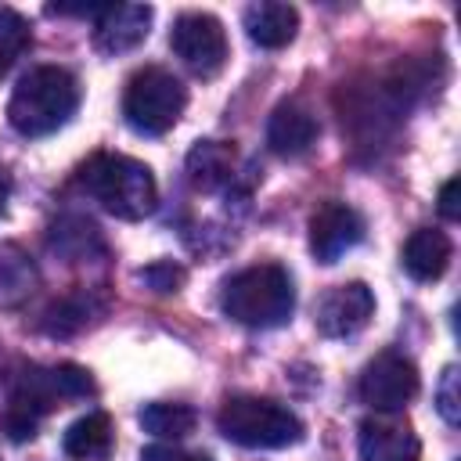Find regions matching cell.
Listing matches in <instances>:
<instances>
[{"label": "cell", "mask_w": 461, "mask_h": 461, "mask_svg": "<svg viewBox=\"0 0 461 461\" xmlns=\"http://www.w3.org/2000/svg\"><path fill=\"white\" fill-rule=\"evenodd\" d=\"M187 104V86L162 65H144L126 79L122 94V115L133 133L140 137H162L176 126Z\"/></svg>", "instance_id": "5"}, {"label": "cell", "mask_w": 461, "mask_h": 461, "mask_svg": "<svg viewBox=\"0 0 461 461\" xmlns=\"http://www.w3.org/2000/svg\"><path fill=\"white\" fill-rule=\"evenodd\" d=\"M375 313V295L364 281H349V285H335L331 292L321 295L317 310H313V321H317V331L328 335V339H346V335H357Z\"/></svg>", "instance_id": "9"}, {"label": "cell", "mask_w": 461, "mask_h": 461, "mask_svg": "<svg viewBox=\"0 0 461 461\" xmlns=\"http://www.w3.org/2000/svg\"><path fill=\"white\" fill-rule=\"evenodd\" d=\"M151 292H162V295H169V292H180V285H184V267H176V263H169V259H162V263H151V267H144L140 274H137Z\"/></svg>", "instance_id": "24"}, {"label": "cell", "mask_w": 461, "mask_h": 461, "mask_svg": "<svg viewBox=\"0 0 461 461\" xmlns=\"http://www.w3.org/2000/svg\"><path fill=\"white\" fill-rule=\"evenodd\" d=\"M29 43H32L29 22H25L14 7H0V79H4L7 68L29 50Z\"/></svg>", "instance_id": "22"}, {"label": "cell", "mask_w": 461, "mask_h": 461, "mask_svg": "<svg viewBox=\"0 0 461 461\" xmlns=\"http://www.w3.org/2000/svg\"><path fill=\"white\" fill-rule=\"evenodd\" d=\"M50 249L76 263V259H86L90 252H104V241L86 216H61L50 227Z\"/></svg>", "instance_id": "19"}, {"label": "cell", "mask_w": 461, "mask_h": 461, "mask_svg": "<svg viewBox=\"0 0 461 461\" xmlns=\"http://www.w3.org/2000/svg\"><path fill=\"white\" fill-rule=\"evenodd\" d=\"M4 198H7V184L0 180V212H4Z\"/></svg>", "instance_id": "28"}, {"label": "cell", "mask_w": 461, "mask_h": 461, "mask_svg": "<svg viewBox=\"0 0 461 461\" xmlns=\"http://www.w3.org/2000/svg\"><path fill=\"white\" fill-rule=\"evenodd\" d=\"M101 306H104V303H101L94 292H68V295H61L58 303L47 306V313H43V331H47V335H58V339L76 335L79 328L90 324L94 313H101Z\"/></svg>", "instance_id": "18"}, {"label": "cell", "mask_w": 461, "mask_h": 461, "mask_svg": "<svg viewBox=\"0 0 461 461\" xmlns=\"http://www.w3.org/2000/svg\"><path fill=\"white\" fill-rule=\"evenodd\" d=\"M220 432L245 450H281L303 439V421L277 400L230 396L216 414Z\"/></svg>", "instance_id": "4"}, {"label": "cell", "mask_w": 461, "mask_h": 461, "mask_svg": "<svg viewBox=\"0 0 461 461\" xmlns=\"http://www.w3.org/2000/svg\"><path fill=\"white\" fill-rule=\"evenodd\" d=\"M58 400H61V393H58L50 371L25 367V371L18 375V382H14L11 403H7V411H4V432H7V439H14V443L32 439L40 418H43Z\"/></svg>", "instance_id": "8"}, {"label": "cell", "mask_w": 461, "mask_h": 461, "mask_svg": "<svg viewBox=\"0 0 461 461\" xmlns=\"http://www.w3.org/2000/svg\"><path fill=\"white\" fill-rule=\"evenodd\" d=\"M79 108V83L61 65L29 68L7 101V122L22 137H47L61 130Z\"/></svg>", "instance_id": "1"}, {"label": "cell", "mask_w": 461, "mask_h": 461, "mask_svg": "<svg viewBox=\"0 0 461 461\" xmlns=\"http://www.w3.org/2000/svg\"><path fill=\"white\" fill-rule=\"evenodd\" d=\"M148 25H151L148 4H108L94 25V47L101 54H126L137 43H144Z\"/></svg>", "instance_id": "12"}, {"label": "cell", "mask_w": 461, "mask_h": 461, "mask_svg": "<svg viewBox=\"0 0 461 461\" xmlns=\"http://www.w3.org/2000/svg\"><path fill=\"white\" fill-rule=\"evenodd\" d=\"M317 137H321L317 119H313L303 104H295V101L277 104V108L270 112V119H267V148H270L274 155L295 158V155L310 151V148L317 144Z\"/></svg>", "instance_id": "13"}, {"label": "cell", "mask_w": 461, "mask_h": 461, "mask_svg": "<svg viewBox=\"0 0 461 461\" xmlns=\"http://www.w3.org/2000/svg\"><path fill=\"white\" fill-rule=\"evenodd\" d=\"M450 252H454V245H450V238H447L443 230H436V227H418V230L407 238L400 263H403V270H407L414 281H436V277H443V270L450 267Z\"/></svg>", "instance_id": "15"}, {"label": "cell", "mask_w": 461, "mask_h": 461, "mask_svg": "<svg viewBox=\"0 0 461 461\" xmlns=\"http://www.w3.org/2000/svg\"><path fill=\"white\" fill-rule=\"evenodd\" d=\"M169 47L173 54L202 79H212L227 65V32L216 14L205 11H184L173 18L169 29Z\"/></svg>", "instance_id": "6"}, {"label": "cell", "mask_w": 461, "mask_h": 461, "mask_svg": "<svg viewBox=\"0 0 461 461\" xmlns=\"http://www.w3.org/2000/svg\"><path fill=\"white\" fill-rule=\"evenodd\" d=\"M421 439L418 432L389 414L360 421V461H418Z\"/></svg>", "instance_id": "11"}, {"label": "cell", "mask_w": 461, "mask_h": 461, "mask_svg": "<svg viewBox=\"0 0 461 461\" xmlns=\"http://www.w3.org/2000/svg\"><path fill=\"white\" fill-rule=\"evenodd\" d=\"M36 288V267L25 252L4 249L0 252V306H18Z\"/></svg>", "instance_id": "20"}, {"label": "cell", "mask_w": 461, "mask_h": 461, "mask_svg": "<svg viewBox=\"0 0 461 461\" xmlns=\"http://www.w3.org/2000/svg\"><path fill=\"white\" fill-rule=\"evenodd\" d=\"M418 367L400 357V353H378L364 375H360V400L382 414H393V411H403L414 396H418Z\"/></svg>", "instance_id": "7"}, {"label": "cell", "mask_w": 461, "mask_h": 461, "mask_svg": "<svg viewBox=\"0 0 461 461\" xmlns=\"http://www.w3.org/2000/svg\"><path fill=\"white\" fill-rule=\"evenodd\" d=\"M364 241V216L346 202H324L310 220V252L321 263H339Z\"/></svg>", "instance_id": "10"}, {"label": "cell", "mask_w": 461, "mask_h": 461, "mask_svg": "<svg viewBox=\"0 0 461 461\" xmlns=\"http://www.w3.org/2000/svg\"><path fill=\"white\" fill-rule=\"evenodd\" d=\"M457 191H461V180H457V176H450V180L439 187V216H443V220H457V216H461Z\"/></svg>", "instance_id": "27"}, {"label": "cell", "mask_w": 461, "mask_h": 461, "mask_svg": "<svg viewBox=\"0 0 461 461\" xmlns=\"http://www.w3.org/2000/svg\"><path fill=\"white\" fill-rule=\"evenodd\" d=\"M140 461H209L205 454H191V450H180L173 443H151L140 450Z\"/></svg>", "instance_id": "26"}, {"label": "cell", "mask_w": 461, "mask_h": 461, "mask_svg": "<svg viewBox=\"0 0 461 461\" xmlns=\"http://www.w3.org/2000/svg\"><path fill=\"white\" fill-rule=\"evenodd\" d=\"M194 411L187 403H148L140 411V425L144 432L158 436V439H184L194 429Z\"/></svg>", "instance_id": "21"}, {"label": "cell", "mask_w": 461, "mask_h": 461, "mask_svg": "<svg viewBox=\"0 0 461 461\" xmlns=\"http://www.w3.org/2000/svg\"><path fill=\"white\" fill-rule=\"evenodd\" d=\"M457 403H461V393H457V367H447V371H443V382H439V389H436V407H439V414H443L447 425H457V421H461Z\"/></svg>", "instance_id": "25"}, {"label": "cell", "mask_w": 461, "mask_h": 461, "mask_svg": "<svg viewBox=\"0 0 461 461\" xmlns=\"http://www.w3.org/2000/svg\"><path fill=\"white\" fill-rule=\"evenodd\" d=\"M79 180L90 198H97L119 220H144L158 205V184L151 169L130 155H94Z\"/></svg>", "instance_id": "2"}, {"label": "cell", "mask_w": 461, "mask_h": 461, "mask_svg": "<svg viewBox=\"0 0 461 461\" xmlns=\"http://www.w3.org/2000/svg\"><path fill=\"white\" fill-rule=\"evenodd\" d=\"M295 29H299V11L292 4L259 0V4L245 7V32H249V40L256 47L277 50V47L295 40Z\"/></svg>", "instance_id": "14"}, {"label": "cell", "mask_w": 461, "mask_h": 461, "mask_svg": "<svg viewBox=\"0 0 461 461\" xmlns=\"http://www.w3.org/2000/svg\"><path fill=\"white\" fill-rule=\"evenodd\" d=\"M234 173V148L227 140H198L187 151V180L198 191H216Z\"/></svg>", "instance_id": "17"}, {"label": "cell", "mask_w": 461, "mask_h": 461, "mask_svg": "<svg viewBox=\"0 0 461 461\" xmlns=\"http://www.w3.org/2000/svg\"><path fill=\"white\" fill-rule=\"evenodd\" d=\"M112 418L104 411H90L83 418H76L68 429H65V454L76 457V461H104L112 454Z\"/></svg>", "instance_id": "16"}, {"label": "cell", "mask_w": 461, "mask_h": 461, "mask_svg": "<svg viewBox=\"0 0 461 461\" xmlns=\"http://www.w3.org/2000/svg\"><path fill=\"white\" fill-rule=\"evenodd\" d=\"M295 310L292 274L277 263L238 270L223 285V313L245 328H277Z\"/></svg>", "instance_id": "3"}, {"label": "cell", "mask_w": 461, "mask_h": 461, "mask_svg": "<svg viewBox=\"0 0 461 461\" xmlns=\"http://www.w3.org/2000/svg\"><path fill=\"white\" fill-rule=\"evenodd\" d=\"M50 378H54V385H58V393H61V400H72V396H86V393H94V378H90V371H86V367H79V364H58V367H50Z\"/></svg>", "instance_id": "23"}]
</instances>
